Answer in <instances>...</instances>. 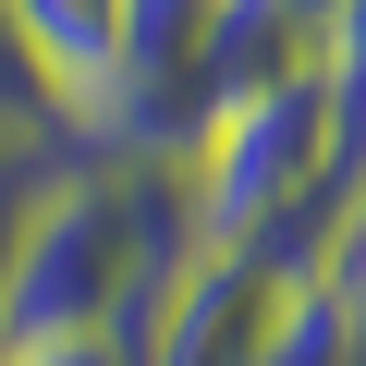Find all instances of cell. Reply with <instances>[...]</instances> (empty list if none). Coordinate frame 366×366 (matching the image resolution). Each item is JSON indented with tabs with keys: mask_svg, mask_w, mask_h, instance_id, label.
<instances>
[{
	"mask_svg": "<svg viewBox=\"0 0 366 366\" xmlns=\"http://www.w3.org/2000/svg\"><path fill=\"white\" fill-rule=\"evenodd\" d=\"M281 293L293 281L269 257H196V269L159 293V317H147V366H257Z\"/></svg>",
	"mask_w": 366,
	"mask_h": 366,
	"instance_id": "6da1fadb",
	"label": "cell"
},
{
	"mask_svg": "<svg viewBox=\"0 0 366 366\" xmlns=\"http://www.w3.org/2000/svg\"><path fill=\"white\" fill-rule=\"evenodd\" d=\"M122 13H134V0H13V25H25V49L49 61V86L74 98V122H86V98L110 86V61H122Z\"/></svg>",
	"mask_w": 366,
	"mask_h": 366,
	"instance_id": "7a4b0ae2",
	"label": "cell"
},
{
	"mask_svg": "<svg viewBox=\"0 0 366 366\" xmlns=\"http://www.w3.org/2000/svg\"><path fill=\"white\" fill-rule=\"evenodd\" d=\"M257 366H366V330H354V293H342L330 269H305V281L281 293V317H269Z\"/></svg>",
	"mask_w": 366,
	"mask_h": 366,
	"instance_id": "3957f363",
	"label": "cell"
},
{
	"mask_svg": "<svg viewBox=\"0 0 366 366\" xmlns=\"http://www.w3.org/2000/svg\"><path fill=\"white\" fill-rule=\"evenodd\" d=\"M37 159H0V305H13V244H25V208H37Z\"/></svg>",
	"mask_w": 366,
	"mask_h": 366,
	"instance_id": "277c9868",
	"label": "cell"
},
{
	"mask_svg": "<svg viewBox=\"0 0 366 366\" xmlns=\"http://www.w3.org/2000/svg\"><path fill=\"white\" fill-rule=\"evenodd\" d=\"M0 366H147V342H37V354H0Z\"/></svg>",
	"mask_w": 366,
	"mask_h": 366,
	"instance_id": "5b68a950",
	"label": "cell"
},
{
	"mask_svg": "<svg viewBox=\"0 0 366 366\" xmlns=\"http://www.w3.org/2000/svg\"><path fill=\"white\" fill-rule=\"evenodd\" d=\"M269 13H281V25H293V37L330 61V37H342V13H354V0H269Z\"/></svg>",
	"mask_w": 366,
	"mask_h": 366,
	"instance_id": "8992f818",
	"label": "cell"
},
{
	"mask_svg": "<svg viewBox=\"0 0 366 366\" xmlns=\"http://www.w3.org/2000/svg\"><path fill=\"white\" fill-rule=\"evenodd\" d=\"M0 159H13V147H0Z\"/></svg>",
	"mask_w": 366,
	"mask_h": 366,
	"instance_id": "52a82bcc",
	"label": "cell"
}]
</instances>
